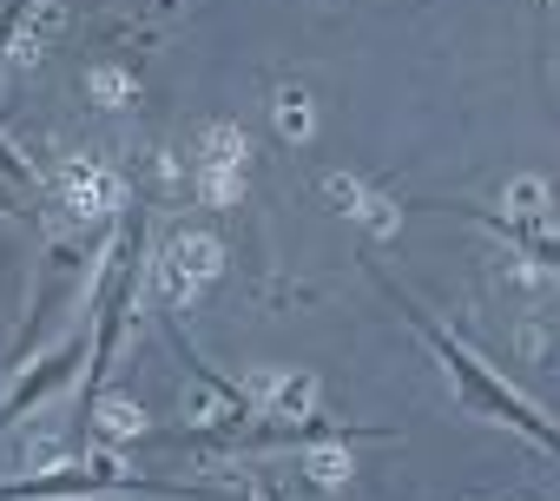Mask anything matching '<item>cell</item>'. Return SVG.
<instances>
[{
  "instance_id": "1",
  "label": "cell",
  "mask_w": 560,
  "mask_h": 501,
  "mask_svg": "<svg viewBox=\"0 0 560 501\" xmlns=\"http://www.w3.org/2000/svg\"><path fill=\"white\" fill-rule=\"evenodd\" d=\"M376 284H383V298H389V304H396V311H402V317L416 324V337H422V343H429V350L442 357V370L455 376V389H462V396H468V403H475L481 416H501V422H514V429H521V435H527L534 448H547V455L560 462V429H553V422H547V416H540V409H534L527 396H514V389H508V383H501V376H494V370H488L481 357H475V350H462V343H455V337H448V330H442V324H435L429 311H416V304H409V298H402V291H396L389 278H376Z\"/></svg>"
},
{
  "instance_id": "2",
  "label": "cell",
  "mask_w": 560,
  "mask_h": 501,
  "mask_svg": "<svg viewBox=\"0 0 560 501\" xmlns=\"http://www.w3.org/2000/svg\"><path fill=\"white\" fill-rule=\"evenodd\" d=\"M139 258H145V218L126 224L113 265H106V291L93 304V363H86V389H80V422L100 409V389H106V370H113V350H119V324H126V304H132V284H139Z\"/></svg>"
},
{
  "instance_id": "3",
  "label": "cell",
  "mask_w": 560,
  "mask_h": 501,
  "mask_svg": "<svg viewBox=\"0 0 560 501\" xmlns=\"http://www.w3.org/2000/svg\"><path fill=\"white\" fill-rule=\"evenodd\" d=\"M119 488H139V494H172L159 481H126L113 468H60V475H40V481H0V501H54V494H119Z\"/></svg>"
},
{
  "instance_id": "4",
  "label": "cell",
  "mask_w": 560,
  "mask_h": 501,
  "mask_svg": "<svg viewBox=\"0 0 560 501\" xmlns=\"http://www.w3.org/2000/svg\"><path fill=\"white\" fill-rule=\"evenodd\" d=\"M80 350H86V324H80V337H67V343H60V350H54V357H47V363H40L27 383L8 396V403H0V429H8V422H21V416H27V409H34V403H40V396H47V389H54V383L73 370V363H80Z\"/></svg>"
},
{
  "instance_id": "5",
  "label": "cell",
  "mask_w": 560,
  "mask_h": 501,
  "mask_svg": "<svg viewBox=\"0 0 560 501\" xmlns=\"http://www.w3.org/2000/svg\"><path fill=\"white\" fill-rule=\"evenodd\" d=\"M21 8H34V0H8V8H0V40L14 34V21H21Z\"/></svg>"
}]
</instances>
